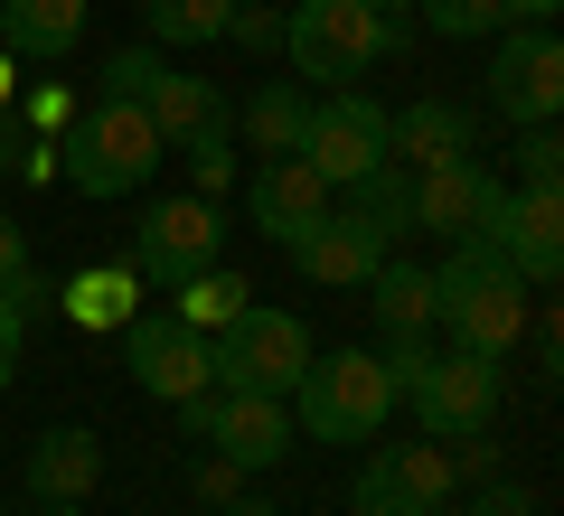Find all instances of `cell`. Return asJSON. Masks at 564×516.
<instances>
[{"label":"cell","instance_id":"cell-16","mask_svg":"<svg viewBox=\"0 0 564 516\" xmlns=\"http://www.w3.org/2000/svg\"><path fill=\"white\" fill-rule=\"evenodd\" d=\"M292 263H302L311 282H329V292H367V273L386 263V235L358 217V207H329V217L292 244Z\"/></svg>","mask_w":564,"mask_h":516},{"label":"cell","instance_id":"cell-20","mask_svg":"<svg viewBox=\"0 0 564 516\" xmlns=\"http://www.w3.org/2000/svg\"><path fill=\"white\" fill-rule=\"evenodd\" d=\"M85 39V0H0V47L10 57H66Z\"/></svg>","mask_w":564,"mask_h":516},{"label":"cell","instance_id":"cell-21","mask_svg":"<svg viewBox=\"0 0 564 516\" xmlns=\"http://www.w3.org/2000/svg\"><path fill=\"white\" fill-rule=\"evenodd\" d=\"M367 310H377L386 338H433V273L386 254L377 273H367Z\"/></svg>","mask_w":564,"mask_h":516},{"label":"cell","instance_id":"cell-5","mask_svg":"<svg viewBox=\"0 0 564 516\" xmlns=\"http://www.w3.org/2000/svg\"><path fill=\"white\" fill-rule=\"evenodd\" d=\"M311 366V329L292 310H236L217 338H207V376L245 385V395H292Z\"/></svg>","mask_w":564,"mask_h":516},{"label":"cell","instance_id":"cell-24","mask_svg":"<svg viewBox=\"0 0 564 516\" xmlns=\"http://www.w3.org/2000/svg\"><path fill=\"white\" fill-rule=\"evenodd\" d=\"M132 292H141L132 263H104V273H76V282H66L57 310H66V319H85V329H122V319H132Z\"/></svg>","mask_w":564,"mask_h":516},{"label":"cell","instance_id":"cell-6","mask_svg":"<svg viewBox=\"0 0 564 516\" xmlns=\"http://www.w3.org/2000/svg\"><path fill=\"white\" fill-rule=\"evenodd\" d=\"M404 404H414V422H423L433 441H470V432H489V414H499V358L433 348V358H423V376L404 385Z\"/></svg>","mask_w":564,"mask_h":516},{"label":"cell","instance_id":"cell-26","mask_svg":"<svg viewBox=\"0 0 564 516\" xmlns=\"http://www.w3.org/2000/svg\"><path fill=\"white\" fill-rule=\"evenodd\" d=\"M358 217L377 226L386 244H395V235H414V169H404V160H377V169L358 179Z\"/></svg>","mask_w":564,"mask_h":516},{"label":"cell","instance_id":"cell-33","mask_svg":"<svg viewBox=\"0 0 564 516\" xmlns=\"http://www.w3.org/2000/svg\"><path fill=\"white\" fill-rule=\"evenodd\" d=\"M29 122H39L47 141H66V122H76V95H66V85H29Z\"/></svg>","mask_w":564,"mask_h":516},{"label":"cell","instance_id":"cell-9","mask_svg":"<svg viewBox=\"0 0 564 516\" xmlns=\"http://www.w3.org/2000/svg\"><path fill=\"white\" fill-rule=\"evenodd\" d=\"M489 113L518 122V132L564 113V47H555V29H518V39H499V57H489Z\"/></svg>","mask_w":564,"mask_h":516},{"label":"cell","instance_id":"cell-18","mask_svg":"<svg viewBox=\"0 0 564 516\" xmlns=\"http://www.w3.org/2000/svg\"><path fill=\"white\" fill-rule=\"evenodd\" d=\"M95 479H104V441L85 432V422L39 432V451H29V497H39V507H76Z\"/></svg>","mask_w":564,"mask_h":516},{"label":"cell","instance_id":"cell-3","mask_svg":"<svg viewBox=\"0 0 564 516\" xmlns=\"http://www.w3.org/2000/svg\"><path fill=\"white\" fill-rule=\"evenodd\" d=\"M161 160L170 151H161V132H151V113H141V103H113V95H104L95 113H76L66 141H57L66 188H85V198H132V188H151Z\"/></svg>","mask_w":564,"mask_h":516},{"label":"cell","instance_id":"cell-30","mask_svg":"<svg viewBox=\"0 0 564 516\" xmlns=\"http://www.w3.org/2000/svg\"><path fill=\"white\" fill-rule=\"evenodd\" d=\"M188 179H198V198H217V188H236V151H226V132H207V141H188Z\"/></svg>","mask_w":564,"mask_h":516},{"label":"cell","instance_id":"cell-31","mask_svg":"<svg viewBox=\"0 0 564 516\" xmlns=\"http://www.w3.org/2000/svg\"><path fill=\"white\" fill-rule=\"evenodd\" d=\"M0 300H10V319L29 329V319H47V310H57V282H47L39 263H29V273H10V282H0Z\"/></svg>","mask_w":564,"mask_h":516},{"label":"cell","instance_id":"cell-27","mask_svg":"<svg viewBox=\"0 0 564 516\" xmlns=\"http://www.w3.org/2000/svg\"><path fill=\"white\" fill-rule=\"evenodd\" d=\"M414 10L433 20V39H489V29H508L499 0H414Z\"/></svg>","mask_w":564,"mask_h":516},{"label":"cell","instance_id":"cell-23","mask_svg":"<svg viewBox=\"0 0 564 516\" xmlns=\"http://www.w3.org/2000/svg\"><path fill=\"white\" fill-rule=\"evenodd\" d=\"M170 292H180V310H170V319H188L198 338H217L236 310H254V282H245V273H226V263H207V273L170 282Z\"/></svg>","mask_w":564,"mask_h":516},{"label":"cell","instance_id":"cell-1","mask_svg":"<svg viewBox=\"0 0 564 516\" xmlns=\"http://www.w3.org/2000/svg\"><path fill=\"white\" fill-rule=\"evenodd\" d=\"M433 319H443L452 348H470V358H508V348L527 338V282H518V263H508L489 235H462L452 263L433 273Z\"/></svg>","mask_w":564,"mask_h":516},{"label":"cell","instance_id":"cell-15","mask_svg":"<svg viewBox=\"0 0 564 516\" xmlns=\"http://www.w3.org/2000/svg\"><path fill=\"white\" fill-rule=\"evenodd\" d=\"M245 207H254V226L282 244V254H292V244L329 217V179L311 169V160H263L254 179H245Z\"/></svg>","mask_w":564,"mask_h":516},{"label":"cell","instance_id":"cell-4","mask_svg":"<svg viewBox=\"0 0 564 516\" xmlns=\"http://www.w3.org/2000/svg\"><path fill=\"white\" fill-rule=\"evenodd\" d=\"M386 414H395V376H386V358H311L302 385H292V432L311 441H377Z\"/></svg>","mask_w":564,"mask_h":516},{"label":"cell","instance_id":"cell-19","mask_svg":"<svg viewBox=\"0 0 564 516\" xmlns=\"http://www.w3.org/2000/svg\"><path fill=\"white\" fill-rule=\"evenodd\" d=\"M141 113H151V132H161V151H188V141L226 132V95L207 76H180V66H161V85L141 95Z\"/></svg>","mask_w":564,"mask_h":516},{"label":"cell","instance_id":"cell-29","mask_svg":"<svg viewBox=\"0 0 564 516\" xmlns=\"http://www.w3.org/2000/svg\"><path fill=\"white\" fill-rule=\"evenodd\" d=\"M518 179H527V188H555V179H564V141H555V122H527V132H518Z\"/></svg>","mask_w":564,"mask_h":516},{"label":"cell","instance_id":"cell-43","mask_svg":"<svg viewBox=\"0 0 564 516\" xmlns=\"http://www.w3.org/2000/svg\"><path fill=\"white\" fill-rule=\"evenodd\" d=\"M39 516H85V507H39Z\"/></svg>","mask_w":564,"mask_h":516},{"label":"cell","instance_id":"cell-37","mask_svg":"<svg viewBox=\"0 0 564 516\" xmlns=\"http://www.w3.org/2000/svg\"><path fill=\"white\" fill-rule=\"evenodd\" d=\"M10 169H20V179H57V141H39V151H10Z\"/></svg>","mask_w":564,"mask_h":516},{"label":"cell","instance_id":"cell-42","mask_svg":"<svg viewBox=\"0 0 564 516\" xmlns=\"http://www.w3.org/2000/svg\"><path fill=\"white\" fill-rule=\"evenodd\" d=\"M226 516H282V507H245V497H236V507H226Z\"/></svg>","mask_w":564,"mask_h":516},{"label":"cell","instance_id":"cell-22","mask_svg":"<svg viewBox=\"0 0 564 516\" xmlns=\"http://www.w3.org/2000/svg\"><path fill=\"white\" fill-rule=\"evenodd\" d=\"M302 132H311V95H302V85L273 76L254 103H245V141H254L263 160H292V151H302Z\"/></svg>","mask_w":564,"mask_h":516},{"label":"cell","instance_id":"cell-7","mask_svg":"<svg viewBox=\"0 0 564 516\" xmlns=\"http://www.w3.org/2000/svg\"><path fill=\"white\" fill-rule=\"evenodd\" d=\"M226 254V217H217V198H151L141 207V226H132V273L141 282H188V273H207V263Z\"/></svg>","mask_w":564,"mask_h":516},{"label":"cell","instance_id":"cell-14","mask_svg":"<svg viewBox=\"0 0 564 516\" xmlns=\"http://www.w3.org/2000/svg\"><path fill=\"white\" fill-rule=\"evenodd\" d=\"M489 244L518 263L527 292H536V282H555V273H564V198H555V188H508V207H499V226H489Z\"/></svg>","mask_w":564,"mask_h":516},{"label":"cell","instance_id":"cell-13","mask_svg":"<svg viewBox=\"0 0 564 516\" xmlns=\"http://www.w3.org/2000/svg\"><path fill=\"white\" fill-rule=\"evenodd\" d=\"M122 338H132V376L151 385L161 404H188V395L217 385L207 376V338L188 329V319H170V310L161 319H122Z\"/></svg>","mask_w":564,"mask_h":516},{"label":"cell","instance_id":"cell-2","mask_svg":"<svg viewBox=\"0 0 564 516\" xmlns=\"http://www.w3.org/2000/svg\"><path fill=\"white\" fill-rule=\"evenodd\" d=\"M282 47H292V76L302 85H358L377 57H395L404 47V20H386V10H367V0H302L292 20H282Z\"/></svg>","mask_w":564,"mask_h":516},{"label":"cell","instance_id":"cell-39","mask_svg":"<svg viewBox=\"0 0 564 516\" xmlns=\"http://www.w3.org/2000/svg\"><path fill=\"white\" fill-rule=\"evenodd\" d=\"M555 10H564V0H499V20H536V29L555 20Z\"/></svg>","mask_w":564,"mask_h":516},{"label":"cell","instance_id":"cell-44","mask_svg":"<svg viewBox=\"0 0 564 516\" xmlns=\"http://www.w3.org/2000/svg\"><path fill=\"white\" fill-rule=\"evenodd\" d=\"M423 516H452V507H423Z\"/></svg>","mask_w":564,"mask_h":516},{"label":"cell","instance_id":"cell-25","mask_svg":"<svg viewBox=\"0 0 564 516\" xmlns=\"http://www.w3.org/2000/svg\"><path fill=\"white\" fill-rule=\"evenodd\" d=\"M226 20H236V0H141L151 47H217Z\"/></svg>","mask_w":564,"mask_h":516},{"label":"cell","instance_id":"cell-17","mask_svg":"<svg viewBox=\"0 0 564 516\" xmlns=\"http://www.w3.org/2000/svg\"><path fill=\"white\" fill-rule=\"evenodd\" d=\"M386 151H395L404 169H443V160H470V151H480V122H470L462 103L423 95V103H404V113H386Z\"/></svg>","mask_w":564,"mask_h":516},{"label":"cell","instance_id":"cell-8","mask_svg":"<svg viewBox=\"0 0 564 516\" xmlns=\"http://www.w3.org/2000/svg\"><path fill=\"white\" fill-rule=\"evenodd\" d=\"M292 160H311L329 188H358L377 160H395V151H386V103H367L358 85L321 95V103H311V132H302V151H292Z\"/></svg>","mask_w":564,"mask_h":516},{"label":"cell","instance_id":"cell-28","mask_svg":"<svg viewBox=\"0 0 564 516\" xmlns=\"http://www.w3.org/2000/svg\"><path fill=\"white\" fill-rule=\"evenodd\" d=\"M151 85H161V47H113L104 57V95L113 103H141Z\"/></svg>","mask_w":564,"mask_h":516},{"label":"cell","instance_id":"cell-34","mask_svg":"<svg viewBox=\"0 0 564 516\" xmlns=\"http://www.w3.org/2000/svg\"><path fill=\"white\" fill-rule=\"evenodd\" d=\"M226 39H245V47H282V10H245V0H236Z\"/></svg>","mask_w":564,"mask_h":516},{"label":"cell","instance_id":"cell-12","mask_svg":"<svg viewBox=\"0 0 564 516\" xmlns=\"http://www.w3.org/2000/svg\"><path fill=\"white\" fill-rule=\"evenodd\" d=\"M198 441H207V451H226L236 470H273V460L292 451V404H282V395H245V385H217Z\"/></svg>","mask_w":564,"mask_h":516},{"label":"cell","instance_id":"cell-32","mask_svg":"<svg viewBox=\"0 0 564 516\" xmlns=\"http://www.w3.org/2000/svg\"><path fill=\"white\" fill-rule=\"evenodd\" d=\"M188 488H198V497H217V507H236V488H245V470H236V460H226V451H217V460L198 451V460H188Z\"/></svg>","mask_w":564,"mask_h":516},{"label":"cell","instance_id":"cell-40","mask_svg":"<svg viewBox=\"0 0 564 516\" xmlns=\"http://www.w3.org/2000/svg\"><path fill=\"white\" fill-rule=\"evenodd\" d=\"M10 151H20V141H10V122H0V179H10Z\"/></svg>","mask_w":564,"mask_h":516},{"label":"cell","instance_id":"cell-11","mask_svg":"<svg viewBox=\"0 0 564 516\" xmlns=\"http://www.w3.org/2000/svg\"><path fill=\"white\" fill-rule=\"evenodd\" d=\"M508 207V179L499 169H480V160H443V169H414V226H433V235H489Z\"/></svg>","mask_w":564,"mask_h":516},{"label":"cell","instance_id":"cell-41","mask_svg":"<svg viewBox=\"0 0 564 516\" xmlns=\"http://www.w3.org/2000/svg\"><path fill=\"white\" fill-rule=\"evenodd\" d=\"M367 10H386V20H404V10H414V0H367Z\"/></svg>","mask_w":564,"mask_h":516},{"label":"cell","instance_id":"cell-35","mask_svg":"<svg viewBox=\"0 0 564 516\" xmlns=\"http://www.w3.org/2000/svg\"><path fill=\"white\" fill-rule=\"evenodd\" d=\"M470 516H527V488L518 479H480V507Z\"/></svg>","mask_w":564,"mask_h":516},{"label":"cell","instance_id":"cell-36","mask_svg":"<svg viewBox=\"0 0 564 516\" xmlns=\"http://www.w3.org/2000/svg\"><path fill=\"white\" fill-rule=\"evenodd\" d=\"M20 385V319H10V300H0V395Z\"/></svg>","mask_w":564,"mask_h":516},{"label":"cell","instance_id":"cell-38","mask_svg":"<svg viewBox=\"0 0 564 516\" xmlns=\"http://www.w3.org/2000/svg\"><path fill=\"white\" fill-rule=\"evenodd\" d=\"M10 273H29V235H20L10 217H0V282H10Z\"/></svg>","mask_w":564,"mask_h":516},{"label":"cell","instance_id":"cell-10","mask_svg":"<svg viewBox=\"0 0 564 516\" xmlns=\"http://www.w3.org/2000/svg\"><path fill=\"white\" fill-rule=\"evenodd\" d=\"M452 451L433 432L423 441H404V451H377L358 470V516H423V507H452Z\"/></svg>","mask_w":564,"mask_h":516}]
</instances>
